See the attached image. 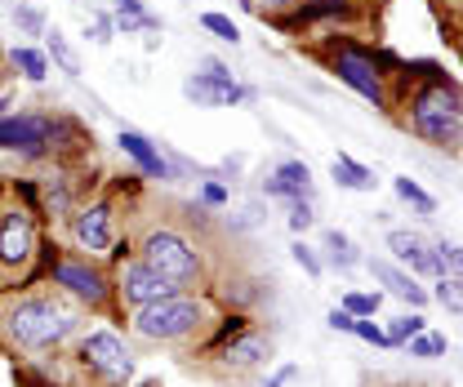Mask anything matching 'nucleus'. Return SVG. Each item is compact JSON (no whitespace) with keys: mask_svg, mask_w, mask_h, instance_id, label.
<instances>
[{"mask_svg":"<svg viewBox=\"0 0 463 387\" xmlns=\"http://www.w3.org/2000/svg\"><path fill=\"white\" fill-rule=\"evenodd\" d=\"M344 0H321V5H312V14H330V9H339Z\"/></svg>","mask_w":463,"mask_h":387,"instance_id":"38","label":"nucleus"},{"mask_svg":"<svg viewBox=\"0 0 463 387\" xmlns=\"http://www.w3.org/2000/svg\"><path fill=\"white\" fill-rule=\"evenodd\" d=\"M392 187H397V196H402V201H410L414 210H423V214H432V210H437V201H432V196H428L414 178H397Z\"/></svg>","mask_w":463,"mask_h":387,"instance_id":"23","label":"nucleus"},{"mask_svg":"<svg viewBox=\"0 0 463 387\" xmlns=\"http://www.w3.org/2000/svg\"><path fill=\"white\" fill-rule=\"evenodd\" d=\"M432 254H437V268H441V277H463V245L441 241Z\"/></svg>","mask_w":463,"mask_h":387,"instance_id":"24","label":"nucleus"},{"mask_svg":"<svg viewBox=\"0 0 463 387\" xmlns=\"http://www.w3.org/2000/svg\"><path fill=\"white\" fill-rule=\"evenodd\" d=\"M32 245H36V231L27 214H5L0 222V268H23L32 259Z\"/></svg>","mask_w":463,"mask_h":387,"instance_id":"9","label":"nucleus"},{"mask_svg":"<svg viewBox=\"0 0 463 387\" xmlns=\"http://www.w3.org/2000/svg\"><path fill=\"white\" fill-rule=\"evenodd\" d=\"M45 45H50L54 62L67 71V76H80V58H76V50L67 45V36H62V32H45Z\"/></svg>","mask_w":463,"mask_h":387,"instance_id":"19","label":"nucleus"},{"mask_svg":"<svg viewBox=\"0 0 463 387\" xmlns=\"http://www.w3.org/2000/svg\"><path fill=\"white\" fill-rule=\"evenodd\" d=\"M289 379H294V365H286V370H277V374L268 379V387H286Z\"/></svg>","mask_w":463,"mask_h":387,"instance_id":"37","label":"nucleus"},{"mask_svg":"<svg viewBox=\"0 0 463 387\" xmlns=\"http://www.w3.org/2000/svg\"><path fill=\"white\" fill-rule=\"evenodd\" d=\"M263 356H268V338H263V334L236 330V338L223 347V361H228L232 370H254Z\"/></svg>","mask_w":463,"mask_h":387,"instance_id":"17","label":"nucleus"},{"mask_svg":"<svg viewBox=\"0 0 463 387\" xmlns=\"http://www.w3.org/2000/svg\"><path fill=\"white\" fill-rule=\"evenodd\" d=\"M143 263H152V268H156L161 277H170L178 289L192 285V280H201L196 250H192L183 236H174V231H152V236L143 241Z\"/></svg>","mask_w":463,"mask_h":387,"instance_id":"4","label":"nucleus"},{"mask_svg":"<svg viewBox=\"0 0 463 387\" xmlns=\"http://www.w3.org/2000/svg\"><path fill=\"white\" fill-rule=\"evenodd\" d=\"M71 236H76V245L80 250H108L112 245V210L108 205H90V210H80L76 222H71Z\"/></svg>","mask_w":463,"mask_h":387,"instance_id":"12","label":"nucleus"},{"mask_svg":"<svg viewBox=\"0 0 463 387\" xmlns=\"http://www.w3.org/2000/svg\"><path fill=\"white\" fill-rule=\"evenodd\" d=\"M183 94H187L192 103H201V108H232V103L250 99V90H241V85L232 80V71H223V76H210V71L187 76V80H183Z\"/></svg>","mask_w":463,"mask_h":387,"instance_id":"7","label":"nucleus"},{"mask_svg":"<svg viewBox=\"0 0 463 387\" xmlns=\"http://www.w3.org/2000/svg\"><path fill=\"white\" fill-rule=\"evenodd\" d=\"M14 67H18L32 85H41V80H45V54H41V50H27V45H23V50H14Z\"/></svg>","mask_w":463,"mask_h":387,"instance_id":"21","label":"nucleus"},{"mask_svg":"<svg viewBox=\"0 0 463 387\" xmlns=\"http://www.w3.org/2000/svg\"><path fill=\"white\" fill-rule=\"evenodd\" d=\"M388 250H392V259H397V263H405L410 272L441 277V268H437V254L428 250V241H423L419 231H388Z\"/></svg>","mask_w":463,"mask_h":387,"instance_id":"11","label":"nucleus"},{"mask_svg":"<svg viewBox=\"0 0 463 387\" xmlns=\"http://www.w3.org/2000/svg\"><path fill=\"white\" fill-rule=\"evenodd\" d=\"M54 285L71 289V294H76V298H85V303H103V298H108V285H103V277H99L90 263H76V259H62V263H54Z\"/></svg>","mask_w":463,"mask_h":387,"instance_id":"10","label":"nucleus"},{"mask_svg":"<svg viewBox=\"0 0 463 387\" xmlns=\"http://www.w3.org/2000/svg\"><path fill=\"white\" fill-rule=\"evenodd\" d=\"M205 321V307L196 298H183V294H170V298H156V303H143L138 307V321L134 330L152 343H174L183 334H192Z\"/></svg>","mask_w":463,"mask_h":387,"instance_id":"2","label":"nucleus"},{"mask_svg":"<svg viewBox=\"0 0 463 387\" xmlns=\"http://www.w3.org/2000/svg\"><path fill=\"white\" fill-rule=\"evenodd\" d=\"M321 241H326V250H330V259H335V263H339V268H352V263H356V259H361V254H356V250H352V241H347L344 231H335V227H330V231H326V236H321Z\"/></svg>","mask_w":463,"mask_h":387,"instance_id":"22","label":"nucleus"},{"mask_svg":"<svg viewBox=\"0 0 463 387\" xmlns=\"http://www.w3.org/2000/svg\"><path fill=\"white\" fill-rule=\"evenodd\" d=\"M80 356H85V365L103 379V383H125L129 374H134V361H129V352H125V343L116 338L112 330H94L85 334V343H80Z\"/></svg>","mask_w":463,"mask_h":387,"instance_id":"5","label":"nucleus"},{"mask_svg":"<svg viewBox=\"0 0 463 387\" xmlns=\"http://www.w3.org/2000/svg\"><path fill=\"white\" fill-rule=\"evenodd\" d=\"M335 178L347 192H374V174L365 165H356L352 156H335Z\"/></svg>","mask_w":463,"mask_h":387,"instance_id":"18","label":"nucleus"},{"mask_svg":"<svg viewBox=\"0 0 463 387\" xmlns=\"http://www.w3.org/2000/svg\"><path fill=\"white\" fill-rule=\"evenodd\" d=\"M108 41H112V23L99 18V23H94V45H108Z\"/></svg>","mask_w":463,"mask_h":387,"instance_id":"35","label":"nucleus"},{"mask_svg":"<svg viewBox=\"0 0 463 387\" xmlns=\"http://www.w3.org/2000/svg\"><path fill=\"white\" fill-rule=\"evenodd\" d=\"M289 254H294V263H298V268H303L307 277H321V259H317V254H312V250H307L303 241H298V245H294Z\"/></svg>","mask_w":463,"mask_h":387,"instance_id":"31","label":"nucleus"},{"mask_svg":"<svg viewBox=\"0 0 463 387\" xmlns=\"http://www.w3.org/2000/svg\"><path fill=\"white\" fill-rule=\"evenodd\" d=\"M370 272H374V280L388 285V294L405 298L410 307H423V303H428V289L414 285V277H410L405 268H397V263H388V259H370Z\"/></svg>","mask_w":463,"mask_h":387,"instance_id":"14","label":"nucleus"},{"mask_svg":"<svg viewBox=\"0 0 463 387\" xmlns=\"http://www.w3.org/2000/svg\"><path fill=\"white\" fill-rule=\"evenodd\" d=\"M432 298H437L446 312H459V316H463V277H437Z\"/></svg>","mask_w":463,"mask_h":387,"instance_id":"20","label":"nucleus"},{"mask_svg":"<svg viewBox=\"0 0 463 387\" xmlns=\"http://www.w3.org/2000/svg\"><path fill=\"white\" fill-rule=\"evenodd\" d=\"M312 222H317V214L307 201H289V231H307Z\"/></svg>","mask_w":463,"mask_h":387,"instance_id":"30","label":"nucleus"},{"mask_svg":"<svg viewBox=\"0 0 463 387\" xmlns=\"http://www.w3.org/2000/svg\"><path fill=\"white\" fill-rule=\"evenodd\" d=\"M50 134H54V125L41 120V116H0V147H9V152L36 156L50 143Z\"/></svg>","mask_w":463,"mask_h":387,"instance_id":"8","label":"nucleus"},{"mask_svg":"<svg viewBox=\"0 0 463 387\" xmlns=\"http://www.w3.org/2000/svg\"><path fill=\"white\" fill-rule=\"evenodd\" d=\"M441 352H446V338H441V334H414V338H410V356H441Z\"/></svg>","mask_w":463,"mask_h":387,"instance_id":"27","label":"nucleus"},{"mask_svg":"<svg viewBox=\"0 0 463 387\" xmlns=\"http://www.w3.org/2000/svg\"><path fill=\"white\" fill-rule=\"evenodd\" d=\"M281 5H289V0H268V9H281Z\"/></svg>","mask_w":463,"mask_h":387,"instance_id":"39","label":"nucleus"},{"mask_svg":"<svg viewBox=\"0 0 463 387\" xmlns=\"http://www.w3.org/2000/svg\"><path fill=\"white\" fill-rule=\"evenodd\" d=\"M5 111H9V99H0V116H5Z\"/></svg>","mask_w":463,"mask_h":387,"instance_id":"40","label":"nucleus"},{"mask_svg":"<svg viewBox=\"0 0 463 387\" xmlns=\"http://www.w3.org/2000/svg\"><path fill=\"white\" fill-rule=\"evenodd\" d=\"M344 307L352 316H374V312H379V294H347Z\"/></svg>","mask_w":463,"mask_h":387,"instance_id":"28","label":"nucleus"},{"mask_svg":"<svg viewBox=\"0 0 463 387\" xmlns=\"http://www.w3.org/2000/svg\"><path fill=\"white\" fill-rule=\"evenodd\" d=\"M414 334H423V316H419V312H414V316H397L392 330H388V338H392V347H402V343H410Z\"/></svg>","mask_w":463,"mask_h":387,"instance_id":"26","label":"nucleus"},{"mask_svg":"<svg viewBox=\"0 0 463 387\" xmlns=\"http://www.w3.org/2000/svg\"><path fill=\"white\" fill-rule=\"evenodd\" d=\"M352 334H356V338H365V343H374V347H392V338H388V330H379L374 321H361V316H356V326H352Z\"/></svg>","mask_w":463,"mask_h":387,"instance_id":"29","label":"nucleus"},{"mask_svg":"<svg viewBox=\"0 0 463 387\" xmlns=\"http://www.w3.org/2000/svg\"><path fill=\"white\" fill-rule=\"evenodd\" d=\"M205 201H210V205H223V201H228V192H223L219 183H205Z\"/></svg>","mask_w":463,"mask_h":387,"instance_id":"36","label":"nucleus"},{"mask_svg":"<svg viewBox=\"0 0 463 387\" xmlns=\"http://www.w3.org/2000/svg\"><path fill=\"white\" fill-rule=\"evenodd\" d=\"M335 71H339V80L344 85H352L361 99H370L374 108L383 103V85H379V71L365 62V58H356V54H339V62H335Z\"/></svg>","mask_w":463,"mask_h":387,"instance_id":"13","label":"nucleus"},{"mask_svg":"<svg viewBox=\"0 0 463 387\" xmlns=\"http://www.w3.org/2000/svg\"><path fill=\"white\" fill-rule=\"evenodd\" d=\"M120 294H125V303L143 307V303H156V298L178 294V285L170 277H161L152 263H125L120 268Z\"/></svg>","mask_w":463,"mask_h":387,"instance_id":"6","label":"nucleus"},{"mask_svg":"<svg viewBox=\"0 0 463 387\" xmlns=\"http://www.w3.org/2000/svg\"><path fill=\"white\" fill-rule=\"evenodd\" d=\"M326 321H330V330H344V334H352V326H356V316H352L347 307H335Z\"/></svg>","mask_w":463,"mask_h":387,"instance_id":"33","label":"nucleus"},{"mask_svg":"<svg viewBox=\"0 0 463 387\" xmlns=\"http://www.w3.org/2000/svg\"><path fill=\"white\" fill-rule=\"evenodd\" d=\"M120 152L134 161V165L143 169V174H152V178H170V165H165V156L152 147V138H143L138 129H120Z\"/></svg>","mask_w":463,"mask_h":387,"instance_id":"15","label":"nucleus"},{"mask_svg":"<svg viewBox=\"0 0 463 387\" xmlns=\"http://www.w3.org/2000/svg\"><path fill=\"white\" fill-rule=\"evenodd\" d=\"M18 23H23V27H27V32H41V27H45V23H41V14H36V9H18Z\"/></svg>","mask_w":463,"mask_h":387,"instance_id":"34","label":"nucleus"},{"mask_svg":"<svg viewBox=\"0 0 463 387\" xmlns=\"http://www.w3.org/2000/svg\"><path fill=\"white\" fill-rule=\"evenodd\" d=\"M112 5L120 9V14H125V18H147V23H156V18L143 9V0H112Z\"/></svg>","mask_w":463,"mask_h":387,"instance_id":"32","label":"nucleus"},{"mask_svg":"<svg viewBox=\"0 0 463 387\" xmlns=\"http://www.w3.org/2000/svg\"><path fill=\"white\" fill-rule=\"evenodd\" d=\"M414 129L428 143H459L463 138V108L450 90H428L414 99Z\"/></svg>","mask_w":463,"mask_h":387,"instance_id":"3","label":"nucleus"},{"mask_svg":"<svg viewBox=\"0 0 463 387\" xmlns=\"http://www.w3.org/2000/svg\"><path fill=\"white\" fill-rule=\"evenodd\" d=\"M71 330H76V316L67 307H58L54 298H23L9 307V338L27 352H45V347L62 343Z\"/></svg>","mask_w":463,"mask_h":387,"instance_id":"1","label":"nucleus"},{"mask_svg":"<svg viewBox=\"0 0 463 387\" xmlns=\"http://www.w3.org/2000/svg\"><path fill=\"white\" fill-rule=\"evenodd\" d=\"M201 27H205V32H214L219 41H228V45H236V41H241L236 23H232V18H223V14H201Z\"/></svg>","mask_w":463,"mask_h":387,"instance_id":"25","label":"nucleus"},{"mask_svg":"<svg viewBox=\"0 0 463 387\" xmlns=\"http://www.w3.org/2000/svg\"><path fill=\"white\" fill-rule=\"evenodd\" d=\"M268 196H281V201H307L312 196V169L303 161H286L268 178Z\"/></svg>","mask_w":463,"mask_h":387,"instance_id":"16","label":"nucleus"}]
</instances>
